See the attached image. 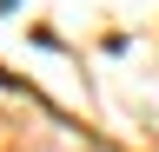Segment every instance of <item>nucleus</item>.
<instances>
[{
  "mask_svg": "<svg viewBox=\"0 0 159 152\" xmlns=\"http://www.w3.org/2000/svg\"><path fill=\"white\" fill-rule=\"evenodd\" d=\"M13 7H20V0H0V13H13Z\"/></svg>",
  "mask_w": 159,
  "mask_h": 152,
  "instance_id": "obj_1",
  "label": "nucleus"
}]
</instances>
